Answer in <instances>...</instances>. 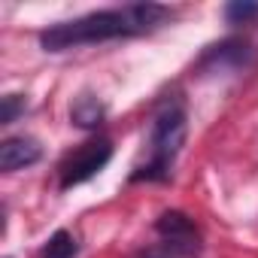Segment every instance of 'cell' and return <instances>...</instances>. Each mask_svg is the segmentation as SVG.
<instances>
[{"label": "cell", "instance_id": "cell-10", "mask_svg": "<svg viewBox=\"0 0 258 258\" xmlns=\"http://www.w3.org/2000/svg\"><path fill=\"white\" fill-rule=\"evenodd\" d=\"M25 106H28V100H25L22 94H7V97H4V106H0V121H4V124H13V121L25 112Z\"/></svg>", "mask_w": 258, "mask_h": 258}, {"label": "cell", "instance_id": "cell-7", "mask_svg": "<svg viewBox=\"0 0 258 258\" xmlns=\"http://www.w3.org/2000/svg\"><path fill=\"white\" fill-rule=\"evenodd\" d=\"M106 118V106L103 100L94 94V91H82L73 97L70 103V121L76 127H82V131H94V127H100Z\"/></svg>", "mask_w": 258, "mask_h": 258}, {"label": "cell", "instance_id": "cell-6", "mask_svg": "<svg viewBox=\"0 0 258 258\" xmlns=\"http://www.w3.org/2000/svg\"><path fill=\"white\" fill-rule=\"evenodd\" d=\"M40 155H43V149L34 137H7L0 143V170L4 173L25 170V167L37 164Z\"/></svg>", "mask_w": 258, "mask_h": 258}, {"label": "cell", "instance_id": "cell-8", "mask_svg": "<svg viewBox=\"0 0 258 258\" xmlns=\"http://www.w3.org/2000/svg\"><path fill=\"white\" fill-rule=\"evenodd\" d=\"M76 252H79V243H76V237L70 234V231H55L49 240H46V246H43V255L40 258H76Z\"/></svg>", "mask_w": 258, "mask_h": 258}, {"label": "cell", "instance_id": "cell-9", "mask_svg": "<svg viewBox=\"0 0 258 258\" xmlns=\"http://www.w3.org/2000/svg\"><path fill=\"white\" fill-rule=\"evenodd\" d=\"M252 19H258V4H252V0H231L225 7L228 25H249Z\"/></svg>", "mask_w": 258, "mask_h": 258}, {"label": "cell", "instance_id": "cell-3", "mask_svg": "<svg viewBox=\"0 0 258 258\" xmlns=\"http://www.w3.org/2000/svg\"><path fill=\"white\" fill-rule=\"evenodd\" d=\"M155 234L161 237V243L146 249L143 258H191L201 249V234H198L195 222L179 210L161 213L155 222Z\"/></svg>", "mask_w": 258, "mask_h": 258}, {"label": "cell", "instance_id": "cell-5", "mask_svg": "<svg viewBox=\"0 0 258 258\" xmlns=\"http://www.w3.org/2000/svg\"><path fill=\"white\" fill-rule=\"evenodd\" d=\"M252 58V46L246 40H222L216 46H210L201 61H198V70L201 73H225V70H240L246 67Z\"/></svg>", "mask_w": 258, "mask_h": 258}, {"label": "cell", "instance_id": "cell-1", "mask_svg": "<svg viewBox=\"0 0 258 258\" xmlns=\"http://www.w3.org/2000/svg\"><path fill=\"white\" fill-rule=\"evenodd\" d=\"M176 13L164 4H127L112 10H97L70 22L49 25L40 34V46L46 52H67L79 46H97L109 40H127V37H143L167 25Z\"/></svg>", "mask_w": 258, "mask_h": 258}, {"label": "cell", "instance_id": "cell-2", "mask_svg": "<svg viewBox=\"0 0 258 258\" xmlns=\"http://www.w3.org/2000/svg\"><path fill=\"white\" fill-rule=\"evenodd\" d=\"M185 134H188V115H185V103L179 94L167 97L155 115H152V127H149V158L146 164H140L131 173V182H167L176 155L185 146Z\"/></svg>", "mask_w": 258, "mask_h": 258}, {"label": "cell", "instance_id": "cell-4", "mask_svg": "<svg viewBox=\"0 0 258 258\" xmlns=\"http://www.w3.org/2000/svg\"><path fill=\"white\" fill-rule=\"evenodd\" d=\"M112 158V143L109 140H88L79 149H73L61 164H58V185L61 188H73L88 182L91 176H97Z\"/></svg>", "mask_w": 258, "mask_h": 258}]
</instances>
